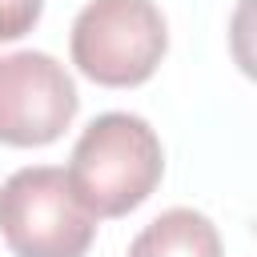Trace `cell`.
I'll use <instances>...</instances> for the list:
<instances>
[{"label": "cell", "mask_w": 257, "mask_h": 257, "mask_svg": "<svg viewBox=\"0 0 257 257\" xmlns=\"http://www.w3.org/2000/svg\"><path fill=\"white\" fill-rule=\"evenodd\" d=\"M165 153L153 124L137 112H100L68 157V185L76 201L100 217H124L161 185Z\"/></svg>", "instance_id": "6da1fadb"}, {"label": "cell", "mask_w": 257, "mask_h": 257, "mask_svg": "<svg viewBox=\"0 0 257 257\" xmlns=\"http://www.w3.org/2000/svg\"><path fill=\"white\" fill-rule=\"evenodd\" d=\"M169 48L165 16L153 0H88L72 20V64L104 84H145Z\"/></svg>", "instance_id": "7a4b0ae2"}, {"label": "cell", "mask_w": 257, "mask_h": 257, "mask_svg": "<svg viewBox=\"0 0 257 257\" xmlns=\"http://www.w3.org/2000/svg\"><path fill=\"white\" fill-rule=\"evenodd\" d=\"M0 237L16 257H84L96 217L76 201L64 169L28 165L0 185Z\"/></svg>", "instance_id": "3957f363"}, {"label": "cell", "mask_w": 257, "mask_h": 257, "mask_svg": "<svg viewBox=\"0 0 257 257\" xmlns=\"http://www.w3.org/2000/svg\"><path fill=\"white\" fill-rule=\"evenodd\" d=\"M76 84L48 52L0 56V145H52L76 116Z\"/></svg>", "instance_id": "277c9868"}, {"label": "cell", "mask_w": 257, "mask_h": 257, "mask_svg": "<svg viewBox=\"0 0 257 257\" xmlns=\"http://www.w3.org/2000/svg\"><path fill=\"white\" fill-rule=\"evenodd\" d=\"M128 257H225L217 225L197 209H165L128 245Z\"/></svg>", "instance_id": "5b68a950"}, {"label": "cell", "mask_w": 257, "mask_h": 257, "mask_svg": "<svg viewBox=\"0 0 257 257\" xmlns=\"http://www.w3.org/2000/svg\"><path fill=\"white\" fill-rule=\"evenodd\" d=\"M44 0H0V40H16L24 32H32V24L40 20Z\"/></svg>", "instance_id": "8992f818"}]
</instances>
